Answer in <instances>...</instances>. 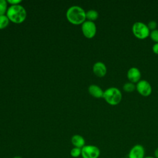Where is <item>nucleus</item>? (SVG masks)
Instances as JSON below:
<instances>
[{
  "mask_svg": "<svg viewBox=\"0 0 158 158\" xmlns=\"http://www.w3.org/2000/svg\"><path fill=\"white\" fill-rule=\"evenodd\" d=\"M98 17H99V14L96 10L91 9L88 10L86 12V19H87L89 21L94 22L98 19Z\"/></svg>",
  "mask_w": 158,
  "mask_h": 158,
  "instance_id": "ddd939ff",
  "label": "nucleus"
},
{
  "mask_svg": "<svg viewBox=\"0 0 158 158\" xmlns=\"http://www.w3.org/2000/svg\"><path fill=\"white\" fill-rule=\"evenodd\" d=\"M7 3L10 4L11 6L14 5H19L20 2H22L21 0H7Z\"/></svg>",
  "mask_w": 158,
  "mask_h": 158,
  "instance_id": "aec40b11",
  "label": "nucleus"
},
{
  "mask_svg": "<svg viewBox=\"0 0 158 158\" xmlns=\"http://www.w3.org/2000/svg\"><path fill=\"white\" fill-rule=\"evenodd\" d=\"M6 15L9 21L14 23H21L26 19L27 12L22 6L14 5L8 8Z\"/></svg>",
  "mask_w": 158,
  "mask_h": 158,
  "instance_id": "f03ea898",
  "label": "nucleus"
},
{
  "mask_svg": "<svg viewBox=\"0 0 158 158\" xmlns=\"http://www.w3.org/2000/svg\"><path fill=\"white\" fill-rule=\"evenodd\" d=\"M9 22L10 21L6 15H0V30L6 28L8 26Z\"/></svg>",
  "mask_w": 158,
  "mask_h": 158,
  "instance_id": "4468645a",
  "label": "nucleus"
},
{
  "mask_svg": "<svg viewBox=\"0 0 158 158\" xmlns=\"http://www.w3.org/2000/svg\"><path fill=\"white\" fill-rule=\"evenodd\" d=\"M100 156V149L94 145H85L81 148L83 158H98Z\"/></svg>",
  "mask_w": 158,
  "mask_h": 158,
  "instance_id": "39448f33",
  "label": "nucleus"
},
{
  "mask_svg": "<svg viewBox=\"0 0 158 158\" xmlns=\"http://www.w3.org/2000/svg\"><path fill=\"white\" fill-rule=\"evenodd\" d=\"M144 158H156V157H152V156H145Z\"/></svg>",
  "mask_w": 158,
  "mask_h": 158,
  "instance_id": "5701e85b",
  "label": "nucleus"
},
{
  "mask_svg": "<svg viewBox=\"0 0 158 158\" xmlns=\"http://www.w3.org/2000/svg\"><path fill=\"white\" fill-rule=\"evenodd\" d=\"M70 154V156L73 157H75V158L78 157L81 155V149L74 147L71 149Z\"/></svg>",
  "mask_w": 158,
  "mask_h": 158,
  "instance_id": "f3484780",
  "label": "nucleus"
},
{
  "mask_svg": "<svg viewBox=\"0 0 158 158\" xmlns=\"http://www.w3.org/2000/svg\"><path fill=\"white\" fill-rule=\"evenodd\" d=\"M89 93L96 98H103L104 91L101 89V87L96 85H91L88 87Z\"/></svg>",
  "mask_w": 158,
  "mask_h": 158,
  "instance_id": "9b49d317",
  "label": "nucleus"
},
{
  "mask_svg": "<svg viewBox=\"0 0 158 158\" xmlns=\"http://www.w3.org/2000/svg\"><path fill=\"white\" fill-rule=\"evenodd\" d=\"M127 75L129 81L133 83H137L139 81L141 80V72L137 67H133L129 69Z\"/></svg>",
  "mask_w": 158,
  "mask_h": 158,
  "instance_id": "1a4fd4ad",
  "label": "nucleus"
},
{
  "mask_svg": "<svg viewBox=\"0 0 158 158\" xmlns=\"http://www.w3.org/2000/svg\"><path fill=\"white\" fill-rule=\"evenodd\" d=\"M103 98L111 106H116L120 103L122 98L121 91L116 87H110L104 91Z\"/></svg>",
  "mask_w": 158,
  "mask_h": 158,
  "instance_id": "7ed1b4c3",
  "label": "nucleus"
},
{
  "mask_svg": "<svg viewBox=\"0 0 158 158\" xmlns=\"http://www.w3.org/2000/svg\"><path fill=\"white\" fill-rule=\"evenodd\" d=\"M7 2L5 0H0V15H5L7 11Z\"/></svg>",
  "mask_w": 158,
  "mask_h": 158,
  "instance_id": "dca6fc26",
  "label": "nucleus"
},
{
  "mask_svg": "<svg viewBox=\"0 0 158 158\" xmlns=\"http://www.w3.org/2000/svg\"><path fill=\"white\" fill-rule=\"evenodd\" d=\"M145 157V149L143 146L139 144H135L130 150L128 158H144Z\"/></svg>",
  "mask_w": 158,
  "mask_h": 158,
  "instance_id": "6e6552de",
  "label": "nucleus"
},
{
  "mask_svg": "<svg viewBox=\"0 0 158 158\" xmlns=\"http://www.w3.org/2000/svg\"><path fill=\"white\" fill-rule=\"evenodd\" d=\"M151 40L156 43H158V29H156L150 32L149 34Z\"/></svg>",
  "mask_w": 158,
  "mask_h": 158,
  "instance_id": "a211bd4d",
  "label": "nucleus"
},
{
  "mask_svg": "<svg viewBox=\"0 0 158 158\" xmlns=\"http://www.w3.org/2000/svg\"><path fill=\"white\" fill-rule=\"evenodd\" d=\"M81 31L86 38H93L96 33V24L94 22L86 20L81 24Z\"/></svg>",
  "mask_w": 158,
  "mask_h": 158,
  "instance_id": "423d86ee",
  "label": "nucleus"
},
{
  "mask_svg": "<svg viewBox=\"0 0 158 158\" xmlns=\"http://www.w3.org/2000/svg\"><path fill=\"white\" fill-rule=\"evenodd\" d=\"M147 26L148 27V28L149 29V30H154L156 29L157 26V23L155 20H151L148 22V23L147 24Z\"/></svg>",
  "mask_w": 158,
  "mask_h": 158,
  "instance_id": "6ab92c4d",
  "label": "nucleus"
},
{
  "mask_svg": "<svg viewBox=\"0 0 158 158\" xmlns=\"http://www.w3.org/2000/svg\"><path fill=\"white\" fill-rule=\"evenodd\" d=\"M122 158H127V157H122Z\"/></svg>",
  "mask_w": 158,
  "mask_h": 158,
  "instance_id": "393cba45",
  "label": "nucleus"
},
{
  "mask_svg": "<svg viewBox=\"0 0 158 158\" xmlns=\"http://www.w3.org/2000/svg\"><path fill=\"white\" fill-rule=\"evenodd\" d=\"M93 71L97 77H103L107 73V67L103 62H97L93 65Z\"/></svg>",
  "mask_w": 158,
  "mask_h": 158,
  "instance_id": "9d476101",
  "label": "nucleus"
},
{
  "mask_svg": "<svg viewBox=\"0 0 158 158\" xmlns=\"http://www.w3.org/2000/svg\"><path fill=\"white\" fill-rule=\"evenodd\" d=\"M152 51L155 54H158V43H156L153 45Z\"/></svg>",
  "mask_w": 158,
  "mask_h": 158,
  "instance_id": "412c9836",
  "label": "nucleus"
},
{
  "mask_svg": "<svg viewBox=\"0 0 158 158\" xmlns=\"http://www.w3.org/2000/svg\"><path fill=\"white\" fill-rule=\"evenodd\" d=\"M123 89L125 91L130 93V92L133 91L136 89V85H135V83H133L130 81L127 82L123 86Z\"/></svg>",
  "mask_w": 158,
  "mask_h": 158,
  "instance_id": "2eb2a0df",
  "label": "nucleus"
},
{
  "mask_svg": "<svg viewBox=\"0 0 158 158\" xmlns=\"http://www.w3.org/2000/svg\"><path fill=\"white\" fill-rule=\"evenodd\" d=\"M72 144L75 148H82L85 145V141L84 138L80 135H74L71 138Z\"/></svg>",
  "mask_w": 158,
  "mask_h": 158,
  "instance_id": "f8f14e48",
  "label": "nucleus"
},
{
  "mask_svg": "<svg viewBox=\"0 0 158 158\" xmlns=\"http://www.w3.org/2000/svg\"><path fill=\"white\" fill-rule=\"evenodd\" d=\"M154 156L156 158H158V148H157L154 151Z\"/></svg>",
  "mask_w": 158,
  "mask_h": 158,
  "instance_id": "4be33fe9",
  "label": "nucleus"
},
{
  "mask_svg": "<svg viewBox=\"0 0 158 158\" xmlns=\"http://www.w3.org/2000/svg\"><path fill=\"white\" fill-rule=\"evenodd\" d=\"M131 30L135 36L140 40L146 38L150 34V30L147 25L141 22H136L134 23Z\"/></svg>",
  "mask_w": 158,
  "mask_h": 158,
  "instance_id": "20e7f679",
  "label": "nucleus"
},
{
  "mask_svg": "<svg viewBox=\"0 0 158 158\" xmlns=\"http://www.w3.org/2000/svg\"><path fill=\"white\" fill-rule=\"evenodd\" d=\"M136 89L143 96H148L152 93V87L151 84L145 80L139 81L136 85Z\"/></svg>",
  "mask_w": 158,
  "mask_h": 158,
  "instance_id": "0eeeda50",
  "label": "nucleus"
},
{
  "mask_svg": "<svg viewBox=\"0 0 158 158\" xmlns=\"http://www.w3.org/2000/svg\"><path fill=\"white\" fill-rule=\"evenodd\" d=\"M13 158H22V157L20 156H14Z\"/></svg>",
  "mask_w": 158,
  "mask_h": 158,
  "instance_id": "b1692460",
  "label": "nucleus"
},
{
  "mask_svg": "<svg viewBox=\"0 0 158 158\" xmlns=\"http://www.w3.org/2000/svg\"><path fill=\"white\" fill-rule=\"evenodd\" d=\"M66 17L72 24L80 25L86 21V12L80 6H73L67 9Z\"/></svg>",
  "mask_w": 158,
  "mask_h": 158,
  "instance_id": "f257e3e1",
  "label": "nucleus"
}]
</instances>
